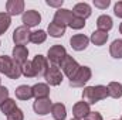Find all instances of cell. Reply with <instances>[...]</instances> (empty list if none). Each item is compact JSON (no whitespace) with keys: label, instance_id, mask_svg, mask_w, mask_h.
I'll return each instance as SVG.
<instances>
[{"label":"cell","instance_id":"1","mask_svg":"<svg viewBox=\"0 0 122 120\" xmlns=\"http://www.w3.org/2000/svg\"><path fill=\"white\" fill-rule=\"evenodd\" d=\"M108 97V88L104 85L97 86H87L82 90V100L88 105H94L99 100H104Z\"/></svg>","mask_w":122,"mask_h":120},{"label":"cell","instance_id":"2","mask_svg":"<svg viewBox=\"0 0 122 120\" xmlns=\"http://www.w3.org/2000/svg\"><path fill=\"white\" fill-rule=\"evenodd\" d=\"M0 72L9 76L10 79H19L21 76V66L17 62H14L13 58L7 55H1L0 57Z\"/></svg>","mask_w":122,"mask_h":120},{"label":"cell","instance_id":"3","mask_svg":"<svg viewBox=\"0 0 122 120\" xmlns=\"http://www.w3.org/2000/svg\"><path fill=\"white\" fill-rule=\"evenodd\" d=\"M92 76V72H91V68L88 66H80L78 72L70 79V86L71 88H81L84 86Z\"/></svg>","mask_w":122,"mask_h":120},{"label":"cell","instance_id":"4","mask_svg":"<svg viewBox=\"0 0 122 120\" xmlns=\"http://www.w3.org/2000/svg\"><path fill=\"white\" fill-rule=\"evenodd\" d=\"M67 57V51H65V48L60 45V44H56V45H53L50 50H48V52H47V60L51 62V65H61V62L62 60Z\"/></svg>","mask_w":122,"mask_h":120},{"label":"cell","instance_id":"5","mask_svg":"<svg viewBox=\"0 0 122 120\" xmlns=\"http://www.w3.org/2000/svg\"><path fill=\"white\" fill-rule=\"evenodd\" d=\"M62 78H64V74L61 72L60 66H57V65H50L44 75V79L51 86H58L62 82Z\"/></svg>","mask_w":122,"mask_h":120},{"label":"cell","instance_id":"6","mask_svg":"<svg viewBox=\"0 0 122 120\" xmlns=\"http://www.w3.org/2000/svg\"><path fill=\"white\" fill-rule=\"evenodd\" d=\"M60 68H61V72H62L65 76H68V78L71 79V78L78 72V69H80V64L74 60L71 55L67 54V57H65V58L62 60V62H61Z\"/></svg>","mask_w":122,"mask_h":120},{"label":"cell","instance_id":"7","mask_svg":"<svg viewBox=\"0 0 122 120\" xmlns=\"http://www.w3.org/2000/svg\"><path fill=\"white\" fill-rule=\"evenodd\" d=\"M30 35H31V31L29 27L20 26L13 32V41H14L16 45H24L26 47V44L30 41Z\"/></svg>","mask_w":122,"mask_h":120},{"label":"cell","instance_id":"8","mask_svg":"<svg viewBox=\"0 0 122 120\" xmlns=\"http://www.w3.org/2000/svg\"><path fill=\"white\" fill-rule=\"evenodd\" d=\"M74 17H75V16H74V13H72L71 10L61 7V9H58V10L56 11L54 18H53V23H57V24H60V26L67 27V26L72 21Z\"/></svg>","mask_w":122,"mask_h":120},{"label":"cell","instance_id":"9","mask_svg":"<svg viewBox=\"0 0 122 120\" xmlns=\"http://www.w3.org/2000/svg\"><path fill=\"white\" fill-rule=\"evenodd\" d=\"M21 21H23V26L26 27H36L40 24L41 21V14L36 10H27L23 13V17H21Z\"/></svg>","mask_w":122,"mask_h":120},{"label":"cell","instance_id":"10","mask_svg":"<svg viewBox=\"0 0 122 120\" xmlns=\"http://www.w3.org/2000/svg\"><path fill=\"white\" fill-rule=\"evenodd\" d=\"M33 62V68H34V71H36V75L37 76H44L46 75V72H47V69H48V60L46 58V57H43V55H36L34 57V60L31 61Z\"/></svg>","mask_w":122,"mask_h":120},{"label":"cell","instance_id":"11","mask_svg":"<svg viewBox=\"0 0 122 120\" xmlns=\"http://www.w3.org/2000/svg\"><path fill=\"white\" fill-rule=\"evenodd\" d=\"M70 44H71V48L75 50V51H84L88 44H90V38L84 34H75L70 38Z\"/></svg>","mask_w":122,"mask_h":120},{"label":"cell","instance_id":"12","mask_svg":"<svg viewBox=\"0 0 122 120\" xmlns=\"http://www.w3.org/2000/svg\"><path fill=\"white\" fill-rule=\"evenodd\" d=\"M51 106H53V103H51L50 97H43V99H36V102L33 105V109L37 115L44 116V115H48L51 112Z\"/></svg>","mask_w":122,"mask_h":120},{"label":"cell","instance_id":"13","mask_svg":"<svg viewBox=\"0 0 122 120\" xmlns=\"http://www.w3.org/2000/svg\"><path fill=\"white\" fill-rule=\"evenodd\" d=\"M91 113V109H90V105L87 102H77L72 107V115H74V119L78 120H84L88 115Z\"/></svg>","mask_w":122,"mask_h":120},{"label":"cell","instance_id":"14","mask_svg":"<svg viewBox=\"0 0 122 120\" xmlns=\"http://www.w3.org/2000/svg\"><path fill=\"white\" fill-rule=\"evenodd\" d=\"M13 61L14 62H17L20 66L23 65V64H26L27 62V57H29V50H27V47H24V45H14V48H13Z\"/></svg>","mask_w":122,"mask_h":120},{"label":"cell","instance_id":"15","mask_svg":"<svg viewBox=\"0 0 122 120\" xmlns=\"http://www.w3.org/2000/svg\"><path fill=\"white\" fill-rule=\"evenodd\" d=\"M6 10L7 14L11 16H19L24 11V1L23 0H9L6 3Z\"/></svg>","mask_w":122,"mask_h":120},{"label":"cell","instance_id":"16","mask_svg":"<svg viewBox=\"0 0 122 120\" xmlns=\"http://www.w3.org/2000/svg\"><path fill=\"white\" fill-rule=\"evenodd\" d=\"M72 13H74L75 17H80V18L85 20V18H88L91 16V13H92L91 6L88 3H77L74 6V9H72Z\"/></svg>","mask_w":122,"mask_h":120},{"label":"cell","instance_id":"17","mask_svg":"<svg viewBox=\"0 0 122 120\" xmlns=\"http://www.w3.org/2000/svg\"><path fill=\"white\" fill-rule=\"evenodd\" d=\"M31 90H33V97L36 99L48 97L50 95V86L47 83H36L34 86H31Z\"/></svg>","mask_w":122,"mask_h":120},{"label":"cell","instance_id":"18","mask_svg":"<svg viewBox=\"0 0 122 120\" xmlns=\"http://www.w3.org/2000/svg\"><path fill=\"white\" fill-rule=\"evenodd\" d=\"M90 41H91L94 45L101 47V45H104V44L108 41V32H107V31H101V30H95L91 34Z\"/></svg>","mask_w":122,"mask_h":120},{"label":"cell","instance_id":"19","mask_svg":"<svg viewBox=\"0 0 122 120\" xmlns=\"http://www.w3.org/2000/svg\"><path fill=\"white\" fill-rule=\"evenodd\" d=\"M97 26H98V30L101 31H108L112 28V26H114V23H112V18L108 16V14H102V16H99L98 18H97Z\"/></svg>","mask_w":122,"mask_h":120},{"label":"cell","instance_id":"20","mask_svg":"<svg viewBox=\"0 0 122 120\" xmlns=\"http://www.w3.org/2000/svg\"><path fill=\"white\" fill-rule=\"evenodd\" d=\"M51 115L54 120H65L67 117V109L62 103H54L51 106Z\"/></svg>","mask_w":122,"mask_h":120},{"label":"cell","instance_id":"21","mask_svg":"<svg viewBox=\"0 0 122 120\" xmlns=\"http://www.w3.org/2000/svg\"><path fill=\"white\" fill-rule=\"evenodd\" d=\"M16 97L20 99V100H29L33 97V90L31 86L27 85H20L17 89H16Z\"/></svg>","mask_w":122,"mask_h":120},{"label":"cell","instance_id":"22","mask_svg":"<svg viewBox=\"0 0 122 120\" xmlns=\"http://www.w3.org/2000/svg\"><path fill=\"white\" fill-rule=\"evenodd\" d=\"M65 28H67V27L60 26V24H57V23H50L47 31H48V34H50L51 37H54V38H60V37H62V35L65 34Z\"/></svg>","mask_w":122,"mask_h":120},{"label":"cell","instance_id":"23","mask_svg":"<svg viewBox=\"0 0 122 120\" xmlns=\"http://www.w3.org/2000/svg\"><path fill=\"white\" fill-rule=\"evenodd\" d=\"M107 88H108V96H111L114 99L122 97V85L119 82H111Z\"/></svg>","mask_w":122,"mask_h":120},{"label":"cell","instance_id":"24","mask_svg":"<svg viewBox=\"0 0 122 120\" xmlns=\"http://www.w3.org/2000/svg\"><path fill=\"white\" fill-rule=\"evenodd\" d=\"M109 54L117 60L122 58V40H114L112 41V44L109 45Z\"/></svg>","mask_w":122,"mask_h":120},{"label":"cell","instance_id":"25","mask_svg":"<svg viewBox=\"0 0 122 120\" xmlns=\"http://www.w3.org/2000/svg\"><path fill=\"white\" fill-rule=\"evenodd\" d=\"M47 40V32L44 30H37L33 31L30 35V41L33 44H43L44 41Z\"/></svg>","mask_w":122,"mask_h":120},{"label":"cell","instance_id":"26","mask_svg":"<svg viewBox=\"0 0 122 120\" xmlns=\"http://www.w3.org/2000/svg\"><path fill=\"white\" fill-rule=\"evenodd\" d=\"M10 24H11V17L7 13H0V35L9 30Z\"/></svg>","mask_w":122,"mask_h":120},{"label":"cell","instance_id":"27","mask_svg":"<svg viewBox=\"0 0 122 120\" xmlns=\"http://www.w3.org/2000/svg\"><path fill=\"white\" fill-rule=\"evenodd\" d=\"M0 109H1V112H3V115H6V116H9L13 110H16L17 109V105H16V100H13V99H7L1 106H0Z\"/></svg>","mask_w":122,"mask_h":120},{"label":"cell","instance_id":"28","mask_svg":"<svg viewBox=\"0 0 122 120\" xmlns=\"http://www.w3.org/2000/svg\"><path fill=\"white\" fill-rule=\"evenodd\" d=\"M21 75H24L26 78H36V71L33 68V62L31 61H27L26 64L21 65Z\"/></svg>","mask_w":122,"mask_h":120},{"label":"cell","instance_id":"29","mask_svg":"<svg viewBox=\"0 0 122 120\" xmlns=\"http://www.w3.org/2000/svg\"><path fill=\"white\" fill-rule=\"evenodd\" d=\"M84 26H85V20H82L80 17H74L72 21L68 24V27H71L72 30H81V28H84Z\"/></svg>","mask_w":122,"mask_h":120},{"label":"cell","instance_id":"30","mask_svg":"<svg viewBox=\"0 0 122 120\" xmlns=\"http://www.w3.org/2000/svg\"><path fill=\"white\" fill-rule=\"evenodd\" d=\"M24 119V113H23V110H20L19 107L16 109V110H13L9 116H7V120H23Z\"/></svg>","mask_w":122,"mask_h":120},{"label":"cell","instance_id":"31","mask_svg":"<svg viewBox=\"0 0 122 120\" xmlns=\"http://www.w3.org/2000/svg\"><path fill=\"white\" fill-rule=\"evenodd\" d=\"M9 99V89L6 86H0V106Z\"/></svg>","mask_w":122,"mask_h":120},{"label":"cell","instance_id":"32","mask_svg":"<svg viewBox=\"0 0 122 120\" xmlns=\"http://www.w3.org/2000/svg\"><path fill=\"white\" fill-rule=\"evenodd\" d=\"M111 4V1L109 0H94V6L95 7H98V9H107L108 6Z\"/></svg>","mask_w":122,"mask_h":120},{"label":"cell","instance_id":"33","mask_svg":"<svg viewBox=\"0 0 122 120\" xmlns=\"http://www.w3.org/2000/svg\"><path fill=\"white\" fill-rule=\"evenodd\" d=\"M114 13L117 17L122 18V1H117L115 6H114Z\"/></svg>","mask_w":122,"mask_h":120},{"label":"cell","instance_id":"34","mask_svg":"<svg viewBox=\"0 0 122 120\" xmlns=\"http://www.w3.org/2000/svg\"><path fill=\"white\" fill-rule=\"evenodd\" d=\"M84 120H104V119H102V115H101V113H98V112H91Z\"/></svg>","mask_w":122,"mask_h":120},{"label":"cell","instance_id":"35","mask_svg":"<svg viewBox=\"0 0 122 120\" xmlns=\"http://www.w3.org/2000/svg\"><path fill=\"white\" fill-rule=\"evenodd\" d=\"M47 4L51 6V7H60L62 6V0H58V1H51V0H47Z\"/></svg>","mask_w":122,"mask_h":120},{"label":"cell","instance_id":"36","mask_svg":"<svg viewBox=\"0 0 122 120\" xmlns=\"http://www.w3.org/2000/svg\"><path fill=\"white\" fill-rule=\"evenodd\" d=\"M119 32L122 34V23H121V26H119Z\"/></svg>","mask_w":122,"mask_h":120},{"label":"cell","instance_id":"37","mask_svg":"<svg viewBox=\"0 0 122 120\" xmlns=\"http://www.w3.org/2000/svg\"><path fill=\"white\" fill-rule=\"evenodd\" d=\"M71 120H78V119H71Z\"/></svg>","mask_w":122,"mask_h":120},{"label":"cell","instance_id":"38","mask_svg":"<svg viewBox=\"0 0 122 120\" xmlns=\"http://www.w3.org/2000/svg\"><path fill=\"white\" fill-rule=\"evenodd\" d=\"M0 81H1V79H0ZM0 86H1V85H0Z\"/></svg>","mask_w":122,"mask_h":120},{"label":"cell","instance_id":"39","mask_svg":"<svg viewBox=\"0 0 122 120\" xmlns=\"http://www.w3.org/2000/svg\"><path fill=\"white\" fill-rule=\"evenodd\" d=\"M121 120H122V117H121Z\"/></svg>","mask_w":122,"mask_h":120}]
</instances>
